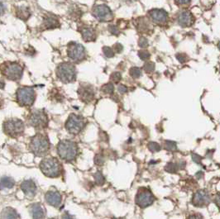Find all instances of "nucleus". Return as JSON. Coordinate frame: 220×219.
I'll list each match as a JSON object with an SVG mask.
<instances>
[{
    "instance_id": "nucleus-1",
    "label": "nucleus",
    "mask_w": 220,
    "mask_h": 219,
    "mask_svg": "<svg viewBox=\"0 0 220 219\" xmlns=\"http://www.w3.org/2000/svg\"><path fill=\"white\" fill-rule=\"evenodd\" d=\"M57 153L61 159L72 161L78 155L77 144L70 140H63L57 146Z\"/></svg>"
},
{
    "instance_id": "nucleus-2",
    "label": "nucleus",
    "mask_w": 220,
    "mask_h": 219,
    "mask_svg": "<svg viewBox=\"0 0 220 219\" xmlns=\"http://www.w3.org/2000/svg\"><path fill=\"white\" fill-rule=\"evenodd\" d=\"M31 151L37 156H44L50 149V142L47 137L42 134H36L31 139L29 144Z\"/></svg>"
},
{
    "instance_id": "nucleus-3",
    "label": "nucleus",
    "mask_w": 220,
    "mask_h": 219,
    "mask_svg": "<svg viewBox=\"0 0 220 219\" xmlns=\"http://www.w3.org/2000/svg\"><path fill=\"white\" fill-rule=\"evenodd\" d=\"M41 172L47 177L56 178L61 175V165L55 157H49L44 159L40 164Z\"/></svg>"
},
{
    "instance_id": "nucleus-4",
    "label": "nucleus",
    "mask_w": 220,
    "mask_h": 219,
    "mask_svg": "<svg viewBox=\"0 0 220 219\" xmlns=\"http://www.w3.org/2000/svg\"><path fill=\"white\" fill-rule=\"evenodd\" d=\"M57 77L64 83H70L75 80L76 75L75 67L70 63H63L56 69Z\"/></svg>"
},
{
    "instance_id": "nucleus-5",
    "label": "nucleus",
    "mask_w": 220,
    "mask_h": 219,
    "mask_svg": "<svg viewBox=\"0 0 220 219\" xmlns=\"http://www.w3.org/2000/svg\"><path fill=\"white\" fill-rule=\"evenodd\" d=\"M3 130L4 133L10 137H17L23 133L24 123L17 118H11L4 123Z\"/></svg>"
},
{
    "instance_id": "nucleus-6",
    "label": "nucleus",
    "mask_w": 220,
    "mask_h": 219,
    "mask_svg": "<svg viewBox=\"0 0 220 219\" xmlns=\"http://www.w3.org/2000/svg\"><path fill=\"white\" fill-rule=\"evenodd\" d=\"M85 126V118L81 116L71 114L69 117L68 120L65 123V128L66 130L74 135H77L84 129Z\"/></svg>"
},
{
    "instance_id": "nucleus-7",
    "label": "nucleus",
    "mask_w": 220,
    "mask_h": 219,
    "mask_svg": "<svg viewBox=\"0 0 220 219\" xmlns=\"http://www.w3.org/2000/svg\"><path fill=\"white\" fill-rule=\"evenodd\" d=\"M35 91L32 87H22L17 89V99L22 106H31L35 100Z\"/></svg>"
},
{
    "instance_id": "nucleus-8",
    "label": "nucleus",
    "mask_w": 220,
    "mask_h": 219,
    "mask_svg": "<svg viewBox=\"0 0 220 219\" xmlns=\"http://www.w3.org/2000/svg\"><path fill=\"white\" fill-rule=\"evenodd\" d=\"M136 203L140 207H147L153 203L155 198L153 196L152 193L149 189L145 188H142L138 190L137 196H136Z\"/></svg>"
},
{
    "instance_id": "nucleus-9",
    "label": "nucleus",
    "mask_w": 220,
    "mask_h": 219,
    "mask_svg": "<svg viewBox=\"0 0 220 219\" xmlns=\"http://www.w3.org/2000/svg\"><path fill=\"white\" fill-rule=\"evenodd\" d=\"M48 123L47 116L42 111H35L29 117L30 125L36 128H46Z\"/></svg>"
},
{
    "instance_id": "nucleus-10",
    "label": "nucleus",
    "mask_w": 220,
    "mask_h": 219,
    "mask_svg": "<svg viewBox=\"0 0 220 219\" xmlns=\"http://www.w3.org/2000/svg\"><path fill=\"white\" fill-rule=\"evenodd\" d=\"M3 74L11 80H18L22 75V66L16 63H11L5 67Z\"/></svg>"
},
{
    "instance_id": "nucleus-11",
    "label": "nucleus",
    "mask_w": 220,
    "mask_h": 219,
    "mask_svg": "<svg viewBox=\"0 0 220 219\" xmlns=\"http://www.w3.org/2000/svg\"><path fill=\"white\" fill-rule=\"evenodd\" d=\"M93 15L100 21H110L113 17V13L107 5H97L93 8Z\"/></svg>"
},
{
    "instance_id": "nucleus-12",
    "label": "nucleus",
    "mask_w": 220,
    "mask_h": 219,
    "mask_svg": "<svg viewBox=\"0 0 220 219\" xmlns=\"http://www.w3.org/2000/svg\"><path fill=\"white\" fill-rule=\"evenodd\" d=\"M68 56L74 60H81L85 56V50L82 45L78 43L70 44L68 48Z\"/></svg>"
},
{
    "instance_id": "nucleus-13",
    "label": "nucleus",
    "mask_w": 220,
    "mask_h": 219,
    "mask_svg": "<svg viewBox=\"0 0 220 219\" xmlns=\"http://www.w3.org/2000/svg\"><path fill=\"white\" fill-rule=\"evenodd\" d=\"M210 203V197L208 193L204 190H199L196 192L192 198V203L195 207H205Z\"/></svg>"
},
{
    "instance_id": "nucleus-14",
    "label": "nucleus",
    "mask_w": 220,
    "mask_h": 219,
    "mask_svg": "<svg viewBox=\"0 0 220 219\" xmlns=\"http://www.w3.org/2000/svg\"><path fill=\"white\" fill-rule=\"evenodd\" d=\"M78 94H79L80 99L85 103L91 102L94 97V89L92 87L89 86V85H84V86L80 87L78 90Z\"/></svg>"
},
{
    "instance_id": "nucleus-15",
    "label": "nucleus",
    "mask_w": 220,
    "mask_h": 219,
    "mask_svg": "<svg viewBox=\"0 0 220 219\" xmlns=\"http://www.w3.org/2000/svg\"><path fill=\"white\" fill-rule=\"evenodd\" d=\"M177 22L181 27H190L194 22L193 15L189 11H182L177 17Z\"/></svg>"
},
{
    "instance_id": "nucleus-16",
    "label": "nucleus",
    "mask_w": 220,
    "mask_h": 219,
    "mask_svg": "<svg viewBox=\"0 0 220 219\" xmlns=\"http://www.w3.org/2000/svg\"><path fill=\"white\" fill-rule=\"evenodd\" d=\"M45 198L48 204L53 207H59L61 203V195L57 191H48L45 195Z\"/></svg>"
},
{
    "instance_id": "nucleus-17",
    "label": "nucleus",
    "mask_w": 220,
    "mask_h": 219,
    "mask_svg": "<svg viewBox=\"0 0 220 219\" xmlns=\"http://www.w3.org/2000/svg\"><path fill=\"white\" fill-rule=\"evenodd\" d=\"M150 17H152L153 22H157V23H164L166 22L167 18H168V15L166 11L162 9H152L149 12Z\"/></svg>"
},
{
    "instance_id": "nucleus-18",
    "label": "nucleus",
    "mask_w": 220,
    "mask_h": 219,
    "mask_svg": "<svg viewBox=\"0 0 220 219\" xmlns=\"http://www.w3.org/2000/svg\"><path fill=\"white\" fill-rule=\"evenodd\" d=\"M21 189L27 197H33L36 193V185L31 179H27L21 184Z\"/></svg>"
},
{
    "instance_id": "nucleus-19",
    "label": "nucleus",
    "mask_w": 220,
    "mask_h": 219,
    "mask_svg": "<svg viewBox=\"0 0 220 219\" xmlns=\"http://www.w3.org/2000/svg\"><path fill=\"white\" fill-rule=\"evenodd\" d=\"M30 213L33 219H44L45 209L41 203H33L30 206Z\"/></svg>"
},
{
    "instance_id": "nucleus-20",
    "label": "nucleus",
    "mask_w": 220,
    "mask_h": 219,
    "mask_svg": "<svg viewBox=\"0 0 220 219\" xmlns=\"http://www.w3.org/2000/svg\"><path fill=\"white\" fill-rule=\"evenodd\" d=\"M1 219H18V214L12 207H6L2 210Z\"/></svg>"
},
{
    "instance_id": "nucleus-21",
    "label": "nucleus",
    "mask_w": 220,
    "mask_h": 219,
    "mask_svg": "<svg viewBox=\"0 0 220 219\" xmlns=\"http://www.w3.org/2000/svg\"><path fill=\"white\" fill-rule=\"evenodd\" d=\"M43 26L46 29L55 28V27H58L59 26V22L56 18L50 16V17H46V18L44 19Z\"/></svg>"
},
{
    "instance_id": "nucleus-22",
    "label": "nucleus",
    "mask_w": 220,
    "mask_h": 219,
    "mask_svg": "<svg viewBox=\"0 0 220 219\" xmlns=\"http://www.w3.org/2000/svg\"><path fill=\"white\" fill-rule=\"evenodd\" d=\"M82 36L85 41H92L95 38V31L93 28L86 27L82 31Z\"/></svg>"
},
{
    "instance_id": "nucleus-23",
    "label": "nucleus",
    "mask_w": 220,
    "mask_h": 219,
    "mask_svg": "<svg viewBox=\"0 0 220 219\" xmlns=\"http://www.w3.org/2000/svg\"><path fill=\"white\" fill-rule=\"evenodd\" d=\"M30 10L27 7H20L17 11V16L22 20H27L30 17Z\"/></svg>"
},
{
    "instance_id": "nucleus-24",
    "label": "nucleus",
    "mask_w": 220,
    "mask_h": 219,
    "mask_svg": "<svg viewBox=\"0 0 220 219\" xmlns=\"http://www.w3.org/2000/svg\"><path fill=\"white\" fill-rule=\"evenodd\" d=\"M15 184V181L11 177L4 176L1 179V187L2 189H11Z\"/></svg>"
},
{
    "instance_id": "nucleus-25",
    "label": "nucleus",
    "mask_w": 220,
    "mask_h": 219,
    "mask_svg": "<svg viewBox=\"0 0 220 219\" xmlns=\"http://www.w3.org/2000/svg\"><path fill=\"white\" fill-rule=\"evenodd\" d=\"M94 180H95V183H96V184H98V185L101 186L105 183V179H104V175H102L100 171H98L97 173H95V175H94Z\"/></svg>"
},
{
    "instance_id": "nucleus-26",
    "label": "nucleus",
    "mask_w": 220,
    "mask_h": 219,
    "mask_svg": "<svg viewBox=\"0 0 220 219\" xmlns=\"http://www.w3.org/2000/svg\"><path fill=\"white\" fill-rule=\"evenodd\" d=\"M130 75L133 79H138L142 75V71L139 68L133 67L130 69Z\"/></svg>"
},
{
    "instance_id": "nucleus-27",
    "label": "nucleus",
    "mask_w": 220,
    "mask_h": 219,
    "mask_svg": "<svg viewBox=\"0 0 220 219\" xmlns=\"http://www.w3.org/2000/svg\"><path fill=\"white\" fill-rule=\"evenodd\" d=\"M165 148L168 151H176L177 149L176 143L171 141H166L164 143Z\"/></svg>"
},
{
    "instance_id": "nucleus-28",
    "label": "nucleus",
    "mask_w": 220,
    "mask_h": 219,
    "mask_svg": "<svg viewBox=\"0 0 220 219\" xmlns=\"http://www.w3.org/2000/svg\"><path fill=\"white\" fill-rule=\"evenodd\" d=\"M114 90V87L113 84H107L105 85L102 87V91L104 92V94H112Z\"/></svg>"
},
{
    "instance_id": "nucleus-29",
    "label": "nucleus",
    "mask_w": 220,
    "mask_h": 219,
    "mask_svg": "<svg viewBox=\"0 0 220 219\" xmlns=\"http://www.w3.org/2000/svg\"><path fill=\"white\" fill-rule=\"evenodd\" d=\"M165 170H166L167 172H170V173H176L177 170H178V165H176L174 164V163H169V164L166 165Z\"/></svg>"
},
{
    "instance_id": "nucleus-30",
    "label": "nucleus",
    "mask_w": 220,
    "mask_h": 219,
    "mask_svg": "<svg viewBox=\"0 0 220 219\" xmlns=\"http://www.w3.org/2000/svg\"><path fill=\"white\" fill-rule=\"evenodd\" d=\"M148 149L150 150V151L152 152H157L161 150V147H160V145L157 142H150L147 146Z\"/></svg>"
},
{
    "instance_id": "nucleus-31",
    "label": "nucleus",
    "mask_w": 220,
    "mask_h": 219,
    "mask_svg": "<svg viewBox=\"0 0 220 219\" xmlns=\"http://www.w3.org/2000/svg\"><path fill=\"white\" fill-rule=\"evenodd\" d=\"M103 51H104V54L105 55V56L108 58H111L114 57V51L112 50L111 47H109V46H104L103 48Z\"/></svg>"
},
{
    "instance_id": "nucleus-32",
    "label": "nucleus",
    "mask_w": 220,
    "mask_h": 219,
    "mask_svg": "<svg viewBox=\"0 0 220 219\" xmlns=\"http://www.w3.org/2000/svg\"><path fill=\"white\" fill-rule=\"evenodd\" d=\"M111 80L113 81L114 83H119L120 80H121V79H122V75H121V74L119 72H114L113 74L111 75Z\"/></svg>"
},
{
    "instance_id": "nucleus-33",
    "label": "nucleus",
    "mask_w": 220,
    "mask_h": 219,
    "mask_svg": "<svg viewBox=\"0 0 220 219\" xmlns=\"http://www.w3.org/2000/svg\"><path fill=\"white\" fill-rule=\"evenodd\" d=\"M94 162L98 165H102L104 163V157L103 155L98 154L94 158Z\"/></svg>"
},
{
    "instance_id": "nucleus-34",
    "label": "nucleus",
    "mask_w": 220,
    "mask_h": 219,
    "mask_svg": "<svg viewBox=\"0 0 220 219\" xmlns=\"http://www.w3.org/2000/svg\"><path fill=\"white\" fill-rule=\"evenodd\" d=\"M138 56L140 57L141 60H147L150 58V53L147 51H141L138 52Z\"/></svg>"
},
{
    "instance_id": "nucleus-35",
    "label": "nucleus",
    "mask_w": 220,
    "mask_h": 219,
    "mask_svg": "<svg viewBox=\"0 0 220 219\" xmlns=\"http://www.w3.org/2000/svg\"><path fill=\"white\" fill-rule=\"evenodd\" d=\"M154 69H155V65H154V63L152 62H148L144 65V70L148 73L153 71Z\"/></svg>"
},
{
    "instance_id": "nucleus-36",
    "label": "nucleus",
    "mask_w": 220,
    "mask_h": 219,
    "mask_svg": "<svg viewBox=\"0 0 220 219\" xmlns=\"http://www.w3.org/2000/svg\"><path fill=\"white\" fill-rule=\"evenodd\" d=\"M138 45L140 47H147L148 46V41L145 37H141L138 41Z\"/></svg>"
},
{
    "instance_id": "nucleus-37",
    "label": "nucleus",
    "mask_w": 220,
    "mask_h": 219,
    "mask_svg": "<svg viewBox=\"0 0 220 219\" xmlns=\"http://www.w3.org/2000/svg\"><path fill=\"white\" fill-rule=\"evenodd\" d=\"M118 91L120 93V94H125L126 92L128 91V88L125 86V85H124V84H120L119 86V88H118Z\"/></svg>"
},
{
    "instance_id": "nucleus-38",
    "label": "nucleus",
    "mask_w": 220,
    "mask_h": 219,
    "mask_svg": "<svg viewBox=\"0 0 220 219\" xmlns=\"http://www.w3.org/2000/svg\"><path fill=\"white\" fill-rule=\"evenodd\" d=\"M187 219H203V217L199 214H191L189 216Z\"/></svg>"
},
{
    "instance_id": "nucleus-39",
    "label": "nucleus",
    "mask_w": 220,
    "mask_h": 219,
    "mask_svg": "<svg viewBox=\"0 0 220 219\" xmlns=\"http://www.w3.org/2000/svg\"><path fill=\"white\" fill-rule=\"evenodd\" d=\"M190 1L191 0H175V2H176L177 4H186Z\"/></svg>"
},
{
    "instance_id": "nucleus-40",
    "label": "nucleus",
    "mask_w": 220,
    "mask_h": 219,
    "mask_svg": "<svg viewBox=\"0 0 220 219\" xmlns=\"http://www.w3.org/2000/svg\"><path fill=\"white\" fill-rule=\"evenodd\" d=\"M215 203L218 206V208H220V193H218V194L216 195L215 197Z\"/></svg>"
},
{
    "instance_id": "nucleus-41",
    "label": "nucleus",
    "mask_w": 220,
    "mask_h": 219,
    "mask_svg": "<svg viewBox=\"0 0 220 219\" xmlns=\"http://www.w3.org/2000/svg\"><path fill=\"white\" fill-rule=\"evenodd\" d=\"M115 49H116V51L118 53H120L123 51V46H122L121 44H116L115 45Z\"/></svg>"
},
{
    "instance_id": "nucleus-42",
    "label": "nucleus",
    "mask_w": 220,
    "mask_h": 219,
    "mask_svg": "<svg viewBox=\"0 0 220 219\" xmlns=\"http://www.w3.org/2000/svg\"><path fill=\"white\" fill-rule=\"evenodd\" d=\"M177 58H178V60H179L180 62H185V59H184V58H185V55L184 54L177 55Z\"/></svg>"
},
{
    "instance_id": "nucleus-43",
    "label": "nucleus",
    "mask_w": 220,
    "mask_h": 219,
    "mask_svg": "<svg viewBox=\"0 0 220 219\" xmlns=\"http://www.w3.org/2000/svg\"><path fill=\"white\" fill-rule=\"evenodd\" d=\"M61 219H75V218H74V217H73L71 215H70L69 213H67V212H66V213H65V214L63 215L62 217H61Z\"/></svg>"
},
{
    "instance_id": "nucleus-44",
    "label": "nucleus",
    "mask_w": 220,
    "mask_h": 219,
    "mask_svg": "<svg viewBox=\"0 0 220 219\" xmlns=\"http://www.w3.org/2000/svg\"><path fill=\"white\" fill-rule=\"evenodd\" d=\"M109 30H110V31H113V33H117L118 32L117 29L114 27V26H112V27H109Z\"/></svg>"
},
{
    "instance_id": "nucleus-45",
    "label": "nucleus",
    "mask_w": 220,
    "mask_h": 219,
    "mask_svg": "<svg viewBox=\"0 0 220 219\" xmlns=\"http://www.w3.org/2000/svg\"><path fill=\"white\" fill-rule=\"evenodd\" d=\"M218 49H219V50H220V41H219V42H218Z\"/></svg>"
},
{
    "instance_id": "nucleus-46",
    "label": "nucleus",
    "mask_w": 220,
    "mask_h": 219,
    "mask_svg": "<svg viewBox=\"0 0 220 219\" xmlns=\"http://www.w3.org/2000/svg\"><path fill=\"white\" fill-rule=\"evenodd\" d=\"M128 1H133V0H128Z\"/></svg>"
},
{
    "instance_id": "nucleus-47",
    "label": "nucleus",
    "mask_w": 220,
    "mask_h": 219,
    "mask_svg": "<svg viewBox=\"0 0 220 219\" xmlns=\"http://www.w3.org/2000/svg\"><path fill=\"white\" fill-rule=\"evenodd\" d=\"M50 219H56V218H50Z\"/></svg>"
}]
</instances>
